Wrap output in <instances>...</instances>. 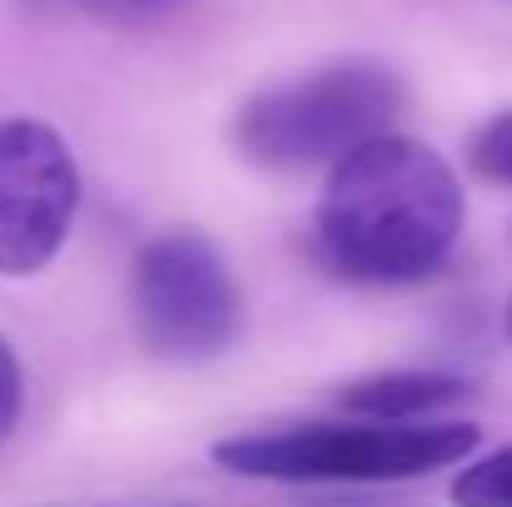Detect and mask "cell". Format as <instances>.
<instances>
[{"label": "cell", "instance_id": "cell-5", "mask_svg": "<svg viewBox=\"0 0 512 507\" xmlns=\"http://www.w3.org/2000/svg\"><path fill=\"white\" fill-rule=\"evenodd\" d=\"M80 169L40 120H0V274H40L70 239Z\"/></svg>", "mask_w": 512, "mask_h": 507}, {"label": "cell", "instance_id": "cell-7", "mask_svg": "<svg viewBox=\"0 0 512 507\" xmlns=\"http://www.w3.org/2000/svg\"><path fill=\"white\" fill-rule=\"evenodd\" d=\"M453 503L458 507H512V443L468 463L453 478Z\"/></svg>", "mask_w": 512, "mask_h": 507}, {"label": "cell", "instance_id": "cell-9", "mask_svg": "<svg viewBox=\"0 0 512 507\" xmlns=\"http://www.w3.org/2000/svg\"><path fill=\"white\" fill-rule=\"evenodd\" d=\"M45 10H70V15H90L105 25H145L160 10H170L174 0H35Z\"/></svg>", "mask_w": 512, "mask_h": 507}, {"label": "cell", "instance_id": "cell-10", "mask_svg": "<svg viewBox=\"0 0 512 507\" xmlns=\"http://www.w3.org/2000/svg\"><path fill=\"white\" fill-rule=\"evenodd\" d=\"M25 408V378H20V358L10 348V338L0 334V438H10V428L20 423Z\"/></svg>", "mask_w": 512, "mask_h": 507}, {"label": "cell", "instance_id": "cell-1", "mask_svg": "<svg viewBox=\"0 0 512 507\" xmlns=\"http://www.w3.org/2000/svg\"><path fill=\"white\" fill-rule=\"evenodd\" d=\"M463 229L453 165L408 135H373L329 169L319 199V254L358 284L428 279Z\"/></svg>", "mask_w": 512, "mask_h": 507}, {"label": "cell", "instance_id": "cell-3", "mask_svg": "<svg viewBox=\"0 0 512 507\" xmlns=\"http://www.w3.org/2000/svg\"><path fill=\"white\" fill-rule=\"evenodd\" d=\"M478 448L473 423H304L279 433H244L214 448V463L269 483H403L453 468Z\"/></svg>", "mask_w": 512, "mask_h": 507}, {"label": "cell", "instance_id": "cell-8", "mask_svg": "<svg viewBox=\"0 0 512 507\" xmlns=\"http://www.w3.org/2000/svg\"><path fill=\"white\" fill-rule=\"evenodd\" d=\"M468 160H473V169H478L483 179L512 184V110L508 115H493V120L473 135Z\"/></svg>", "mask_w": 512, "mask_h": 507}, {"label": "cell", "instance_id": "cell-11", "mask_svg": "<svg viewBox=\"0 0 512 507\" xmlns=\"http://www.w3.org/2000/svg\"><path fill=\"white\" fill-rule=\"evenodd\" d=\"M503 329H508V338H512V299H508V314H503Z\"/></svg>", "mask_w": 512, "mask_h": 507}, {"label": "cell", "instance_id": "cell-2", "mask_svg": "<svg viewBox=\"0 0 512 507\" xmlns=\"http://www.w3.org/2000/svg\"><path fill=\"white\" fill-rule=\"evenodd\" d=\"M398 110H403V85L393 70L368 60H343L259 90L234 120V145L249 165L279 174H304L324 165L334 169L363 140L388 135Z\"/></svg>", "mask_w": 512, "mask_h": 507}, {"label": "cell", "instance_id": "cell-6", "mask_svg": "<svg viewBox=\"0 0 512 507\" xmlns=\"http://www.w3.org/2000/svg\"><path fill=\"white\" fill-rule=\"evenodd\" d=\"M468 393L463 378L448 373H378V378H358L343 388V408L373 423H423L438 408L458 403Z\"/></svg>", "mask_w": 512, "mask_h": 507}, {"label": "cell", "instance_id": "cell-4", "mask_svg": "<svg viewBox=\"0 0 512 507\" xmlns=\"http://www.w3.org/2000/svg\"><path fill=\"white\" fill-rule=\"evenodd\" d=\"M135 324L155 358H219L244 324L239 284L199 229H170L135 259Z\"/></svg>", "mask_w": 512, "mask_h": 507}]
</instances>
